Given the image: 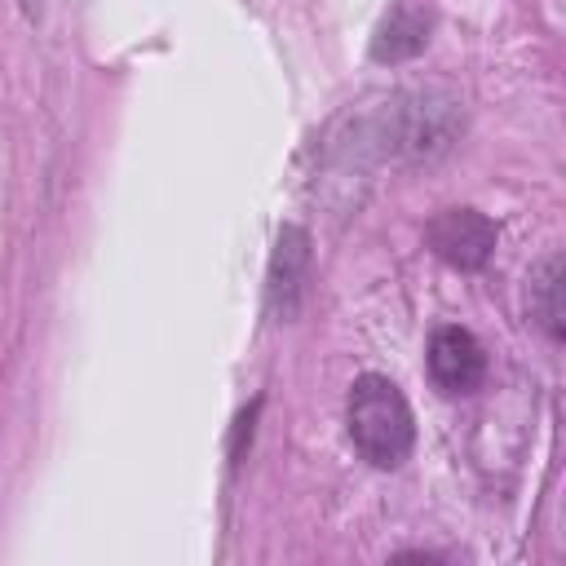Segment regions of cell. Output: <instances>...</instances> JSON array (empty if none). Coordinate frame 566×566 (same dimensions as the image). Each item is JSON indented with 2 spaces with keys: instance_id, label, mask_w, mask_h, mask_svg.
<instances>
[{
  "instance_id": "1",
  "label": "cell",
  "mask_w": 566,
  "mask_h": 566,
  "mask_svg": "<svg viewBox=\"0 0 566 566\" xmlns=\"http://www.w3.org/2000/svg\"><path fill=\"white\" fill-rule=\"evenodd\" d=\"M349 438L376 469H398L411 455L416 420L389 376H358L349 389Z\"/></svg>"
},
{
  "instance_id": "2",
  "label": "cell",
  "mask_w": 566,
  "mask_h": 566,
  "mask_svg": "<svg viewBox=\"0 0 566 566\" xmlns=\"http://www.w3.org/2000/svg\"><path fill=\"white\" fill-rule=\"evenodd\" d=\"M429 243L433 252L455 265V270H478L486 265V256L495 252V226L473 212V208H447L442 217H433L429 226Z\"/></svg>"
},
{
  "instance_id": "3",
  "label": "cell",
  "mask_w": 566,
  "mask_h": 566,
  "mask_svg": "<svg viewBox=\"0 0 566 566\" xmlns=\"http://www.w3.org/2000/svg\"><path fill=\"white\" fill-rule=\"evenodd\" d=\"M482 371H486V354L464 327H438L433 332V340H429V376L438 380V389L469 394V389H478Z\"/></svg>"
},
{
  "instance_id": "4",
  "label": "cell",
  "mask_w": 566,
  "mask_h": 566,
  "mask_svg": "<svg viewBox=\"0 0 566 566\" xmlns=\"http://www.w3.org/2000/svg\"><path fill=\"white\" fill-rule=\"evenodd\" d=\"M305 234L301 230H283L279 234V252H274V270H270V310L274 314H292L301 279H305Z\"/></svg>"
},
{
  "instance_id": "5",
  "label": "cell",
  "mask_w": 566,
  "mask_h": 566,
  "mask_svg": "<svg viewBox=\"0 0 566 566\" xmlns=\"http://www.w3.org/2000/svg\"><path fill=\"white\" fill-rule=\"evenodd\" d=\"M424 40H429V18H424V13H416L411 4H402V9H394V13L380 22L371 53H376L380 62H398V57L420 53V49H424Z\"/></svg>"
},
{
  "instance_id": "6",
  "label": "cell",
  "mask_w": 566,
  "mask_h": 566,
  "mask_svg": "<svg viewBox=\"0 0 566 566\" xmlns=\"http://www.w3.org/2000/svg\"><path fill=\"white\" fill-rule=\"evenodd\" d=\"M557 292H562V261L553 256V261L544 265V279H539V296H544V327H548L553 336H562V301H557Z\"/></svg>"
}]
</instances>
